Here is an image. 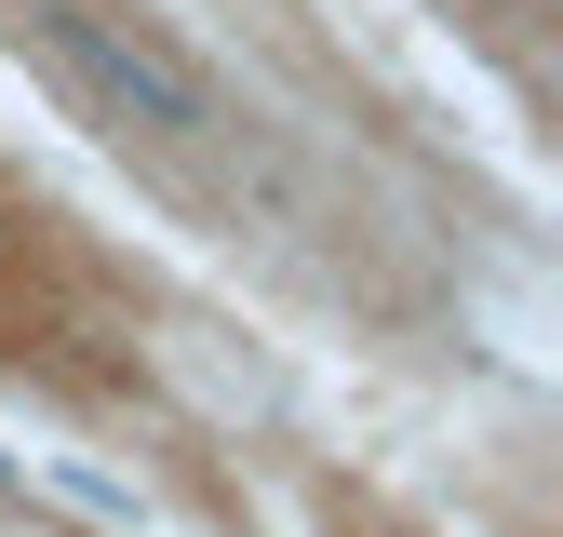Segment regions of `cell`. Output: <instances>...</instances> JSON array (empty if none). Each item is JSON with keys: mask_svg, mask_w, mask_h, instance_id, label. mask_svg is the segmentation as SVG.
<instances>
[{"mask_svg": "<svg viewBox=\"0 0 563 537\" xmlns=\"http://www.w3.org/2000/svg\"><path fill=\"white\" fill-rule=\"evenodd\" d=\"M67 54L95 67V95L108 108H134V121H162V134H216V81L175 54V41H148V28H121V14H95V0H67Z\"/></svg>", "mask_w": 563, "mask_h": 537, "instance_id": "obj_1", "label": "cell"}]
</instances>
